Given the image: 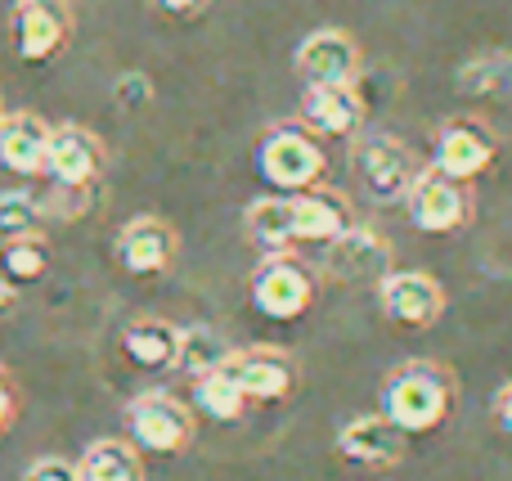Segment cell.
<instances>
[{
    "instance_id": "8fae6325",
    "label": "cell",
    "mask_w": 512,
    "mask_h": 481,
    "mask_svg": "<svg viewBox=\"0 0 512 481\" xmlns=\"http://www.w3.org/2000/svg\"><path fill=\"white\" fill-rule=\"evenodd\" d=\"M378 306L396 329H436L450 297L427 270H391L378 284Z\"/></svg>"
},
{
    "instance_id": "603a6c76",
    "label": "cell",
    "mask_w": 512,
    "mask_h": 481,
    "mask_svg": "<svg viewBox=\"0 0 512 481\" xmlns=\"http://www.w3.org/2000/svg\"><path fill=\"white\" fill-rule=\"evenodd\" d=\"M225 360H230V342L221 338V333L212 329V324H189L185 333H180V360L176 369L185 378H207L216 374V369H225Z\"/></svg>"
},
{
    "instance_id": "f1b7e54d",
    "label": "cell",
    "mask_w": 512,
    "mask_h": 481,
    "mask_svg": "<svg viewBox=\"0 0 512 481\" xmlns=\"http://www.w3.org/2000/svg\"><path fill=\"white\" fill-rule=\"evenodd\" d=\"M23 481H81V468L63 455H45V459H36V464H27Z\"/></svg>"
},
{
    "instance_id": "9c48e42d",
    "label": "cell",
    "mask_w": 512,
    "mask_h": 481,
    "mask_svg": "<svg viewBox=\"0 0 512 481\" xmlns=\"http://www.w3.org/2000/svg\"><path fill=\"white\" fill-rule=\"evenodd\" d=\"M45 176L68 194H90L99 180L108 176V149L90 126L63 122L50 135V153H45Z\"/></svg>"
},
{
    "instance_id": "3957f363",
    "label": "cell",
    "mask_w": 512,
    "mask_h": 481,
    "mask_svg": "<svg viewBox=\"0 0 512 481\" xmlns=\"http://www.w3.org/2000/svg\"><path fill=\"white\" fill-rule=\"evenodd\" d=\"M319 288H324V270L310 266L301 252H283V257H265L256 266L248 297L256 315L288 324V320H301L306 311H315Z\"/></svg>"
},
{
    "instance_id": "4316f807",
    "label": "cell",
    "mask_w": 512,
    "mask_h": 481,
    "mask_svg": "<svg viewBox=\"0 0 512 481\" xmlns=\"http://www.w3.org/2000/svg\"><path fill=\"white\" fill-rule=\"evenodd\" d=\"M18 414H23V387H18V378L9 374L5 365H0V437L14 432Z\"/></svg>"
},
{
    "instance_id": "d4e9b609",
    "label": "cell",
    "mask_w": 512,
    "mask_h": 481,
    "mask_svg": "<svg viewBox=\"0 0 512 481\" xmlns=\"http://www.w3.org/2000/svg\"><path fill=\"white\" fill-rule=\"evenodd\" d=\"M50 275V243L45 234L36 239H14V243H0V279L14 288L36 284V279Z\"/></svg>"
},
{
    "instance_id": "83f0119b",
    "label": "cell",
    "mask_w": 512,
    "mask_h": 481,
    "mask_svg": "<svg viewBox=\"0 0 512 481\" xmlns=\"http://www.w3.org/2000/svg\"><path fill=\"white\" fill-rule=\"evenodd\" d=\"M113 99L126 108V113H135V108H144L153 99V81L144 77V72H126V77H117Z\"/></svg>"
},
{
    "instance_id": "7c38bea8",
    "label": "cell",
    "mask_w": 512,
    "mask_h": 481,
    "mask_svg": "<svg viewBox=\"0 0 512 481\" xmlns=\"http://www.w3.org/2000/svg\"><path fill=\"white\" fill-rule=\"evenodd\" d=\"M292 68L306 86H355L360 81V45H355L351 32L342 27H319L292 54Z\"/></svg>"
},
{
    "instance_id": "8992f818",
    "label": "cell",
    "mask_w": 512,
    "mask_h": 481,
    "mask_svg": "<svg viewBox=\"0 0 512 481\" xmlns=\"http://www.w3.org/2000/svg\"><path fill=\"white\" fill-rule=\"evenodd\" d=\"M77 14L68 0H18L9 14V45L23 63H54L72 45Z\"/></svg>"
},
{
    "instance_id": "44dd1931",
    "label": "cell",
    "mask_w": 512,
    "mask_h": 481,
    "mask_svg": "<svg viewBox=\"0 0 512 481\" xmlns=\"http://www.w3.org/2000/svg\"><path fill=\"white\" fill-rule=\"evenodd\" d=\"M454 90L463 99H490V104H512V54L508 50H481L459 63Z\"/></svg>"
},
{
    "instance_id": "6da1fadb",
    "label": "cell",
    "mask_w": 512,
    "mask_h": 481,
    "mask_svg": "<svg viewBox=\"0 0 512 481\" xmlns=\"http://www.w3.org/2000/svg\"><path fill=\"white\" fill-rule=\"evenodd\" d=\"M382 414L396 423L405 437H423L450 423L459 405V378L441 360H405L382 378Z\"/></svg>"
},
{
    "instance_id": "4dcf8cb0",
    "label": "cell",
    "mask_w": 512,
    "mask_h": 481,
    "mask_svg": "<svg viewBox=\"0 0 512 481\" xmlns=\"http://www.w3.org/2000/svg\"><path fill=\"white\" fill-rule=\"evenodd\" d=\"M490 419H495V428L504 432V437H512V378L495 392V401H490Z\"/></svg>"
},
{
    "instance_id": "ba28073f",
    "label": "cell",
    "mask_w": 512,
    "mask_h": 481,
    "mask_svg": "<svg viewBox=\"0 0 512 481\" xmlns=\"http://www.w3.org/2000/svg\"><path fill=\"white\" fill-rule=\"evenodd\" d=\"M405 216L423 234H459L477 216V198H472V185L441 176L436 167H423V176L414 180L405 198Z\"/></svg>"
},
{
    "instance_id": "30bf717a",
    "label": "cell",
    "mask_w": 512,
    "mask_h": 481,
    "mask_svg": "<svg viewBox=\"0 0 512 481\" xmlns=\"http://www.w3.org/2000/svg\"><path fill=\"white\" fill-rule=\"evenodd\" d=\"M319 270L337 284H382L396 270V252H391V239L382 230L351 225L342 239L328 243V257Z\"/></svg>"
},
{
    "instance_id": "7a4b0ae2",
    "label": "cell",
    "mask_w": 512,
    "mask_h": 481,
    "mask_svg": "<svg viewBox=\"0 0 512 481\" xmlns=\"http://www.w3.org/2000/svg\"><path fill=\"white\" fill-rule=\"evenodd\" d=\"M256 171L265 185L283 189V194H301V189H319L328 180V153L315 131L301 122H270L265 135L256 140Z\"/></svg>"
},
{
    "instance_id": "7402d4cb",
    "label": "cell",
    "mask_w": 512,
    "mask_h": 481,
    "mask_svg": "<svg viewBox=\"0 0 512 481\" xmlns=\"http://www.w3.org/2000/svg\"><path fill=\"white\" fill-rule=\"evenodd\" d=\"M81 481H149L144 473V455L122 437H99L81 450L77 459Z\"/></svg>"
},
{
    "instance_id": "1f68e13d",
    "label": "cell",
    "mask_w": 512,
    "mask_h": 481,
    "mask_svg": "<svg viewBox=\"0 0 512 481\" xmlns=\"http://www.w3.org/2000/svg\"><path fill=\"white\" fill-rule=\"evenodd\" d=\"M14 311H18V288L0 279V320H5V315H14Z\"/></svg>"
},
{
    "instance_id": "9a60e30c",
    "label": "cell",
    "mask_w": 512,
    "mask_h": 481,
    "mask_svg": "<svg viewBox=\"0 0 512 481\" xmlns=\"http://www.w3.org/2000/svg\"><path fill=\"white\" fill-rule=\"evenodd\" d=\"M409 437L387 419V414H360V419L342 423L337 432V455L355 468H396L405 464Z\"/></svg>"
},
{
    "instance_id": "2e32d148",
    "label": "cell",
    "mask_w": 512,
    "mask_h": 481,
    "mask_svg": "<svg viewBox=\"0 0 512 481\" xmlns=\"http://www.w3.org/2000/svg\"><path fill=\"white\" fill-rule=\"evenodd\" d=\"M306 131L319 140H355L364 131V95L360 86H306L301 90V117Z\"/></svg>"
},
{
    "instance_id": "d6986e66",
    "label": "cell",
    "mask_w": 512,
    "mask_h": 481,
    "mask_svg": "<svg viewBox=\"0 0 512 481\" xmlns=\"http://www.w3.org/2000/svg\"><path fill=\"white\" fill-rule=\"evenodd\" d=\"M180 324L162 320V315H140L122 329V360L131 369H144V374H167L180 360Z\"/></svg>"
},
{
    "instance_id": "484cf974",
    "label": "cell",
    "mask_w": 512,
    "mask_h": 481,
    "mask_svg": "<svg viewBox=\"0 0 512 481\" xmlns=\"http://www.w3.org/2000/svg\"><path fill=\"white\" fill-rule=\"evenodd\" d=\"M45 225V212L27 189H0V243L36 239Z\"/></svg>"
},
{
    "instance_id": "d6a6232c",
    "label": "cell",
    "mask_w": 512,
    "mask_h": 481,
    "mask_svg": "<svg viewBox=\"0 0 512 481\" xmlns=\"http://www.w3.org/2000/svg\"><path fill=\"white\" fill-rule=\"evenodd\" d=\"M0 117H5V99H0Z\"/></svg>"
},
{
    "instance_id": "ac0fdd59",
    "label": "cell",
    "mask_w": 512,
    "mask_h": 481,
    "mask_svg": "<svg viewBox=\"0 0 512 481\" xmlns=\"http://www.w3.org/2000/svg\"><path fill=\"white\" fill-rule=\"evenodd\" d=\"M50 135H54V126L45 122L41 113H32V108L5 113L0 117V167L14 171V176H23V180L45 176Z\"/></svg>"
},
{
    "instance_id": "4fadbf2b",
    "label": "cell",
    "mask_w": 512,
    "mask_h": 481,
    "mask_svg": "<svg viewBox=\"0 0 512 481\" xmlns=\"http://www.w3.org/2000/svg\"><path fill=\"white\" fill-rule=\"evenodd\" d=\"M180 257V234L167 216H131L117 230V261L126 275L140 279H158L176 266Z\"/></svg>"
},
{
    "instance_id": "ffe728a7",
    "label": "cell",
    "mask_w": 512,
    "mask_h": 481,
    "mask_svg": "<svg viewBox=\"0 0 512 481\" xmlns=\"http://www.w3.org/2000/svg\"><path fill=\"white\" fill-rule=\"evenodd\" d=\"M243 234L261 257H283L297 252V230H292V207L288 194H270V198H252L243 207Z\"/></svg>"
},
{
    "instance_id": "5b68a950",
    "label": "cell",
    "mask_w": 512,
    "mask_h": 481,
    "mask_svg": "<svg viewBox=\"0 0 512 481\" xmlns=\"http://www.w3.org/2000/svg\"><path fill=\"white\" fill-rule=\"evenodd\" d=\"M198 437L194 405H185L176 392H140L126 405V441L140 455H185Z\"/></svg>"
},
{
    "instance_id": "277c9868",
    "label": "cell",
    "mask_w": 512,
    "mask_h": 481,
    "mask_svg": "<svg viewBox=\"0 0 512 481\" xmlns=\"http://www.w3.org/2000/svg\"><path fill=\"white\" fill-rule=\"evenodd\" d=\"M423 167L427 162L400 135H391V131L355 135V176H360V189L378 207H405L409 189L423 176Z\"/></svg>"
},
{
    "instance_id": "e0dca14e",
    "label": "cell",
    "mask_w": 512,
    "mask_h": 481,
    "mask_svg": "<svg viewBox=\"0 0 512 481\" xmlns=\"http://www.w3.org/2000/svg\"><path fill=\"white\" fill-rule=\"evenodd\" d=\"M288 207H292V230H297V243H333L342 239L355 221V207L346 194L337 189H301V194H288Z\"/></svg>"
},
{
    "instance_id": "52a82bcc",
    "label": "cell",
    "mask_w": 512,
    "mask_h": 481,
    "mask_svg": "<svg viewBox=\"0 0 512 481\" xmlns=\"http://www.w3.org/2000/svg\"><path fill=\"white\" fill-rule=\"evenodd\" d=\"M499 162V135L486 117H445L436 131V153L432 167L450 180H481Z\"/></svg>"
},
{
    "instance_id": "cb8c5ba5",
    "label": "cell",
    "mask_w": 512,
    "mask_h": 481,
    "mask_svg": "<svg viewBox=\"0 0 512 481\" xmlns=\"http://www.w3.org/2000/svg\"><path fill=\"white\" fill-rule=\"evenodd\" d=\"M248 396H243V387L234 383L225 369H216V374L198 378L194 383V410H203L207 419L216 423H239L243 414H248Z\"/></svg>"
},
{
    "instance_id": "5bb4252c",
    "label": "cell",
    "mask_w": 512,
    "mask_h": 481,
    "mask_svg": "<svg viewBox=\"0 0 512 481\" xmlns=\"http://www.w3.org/2000/svg\"><path fill=\"white\" fill-rule=\"evenodd\" d=\"M225 374L243 387L248 401L274 405L297 392V360L283 347H239L225 360Z\"/></svg>"
},
{
    "instance_id": "f546056e",
    "label": "cell",
    "mask_w": 512,
    "mask_h": 481,
    "mask_svg": "<svg viewBox=\"0 0 512 481\" xmlns=\"http://www.w3.org/2000/svg\"><path fill=\"white\" fill-rule=\"evenodd\" d=\"M153 9H158L162 18H171V23H189V18L207 14L212 9V0H149Z\"/></svg>"
}]
</instances>
